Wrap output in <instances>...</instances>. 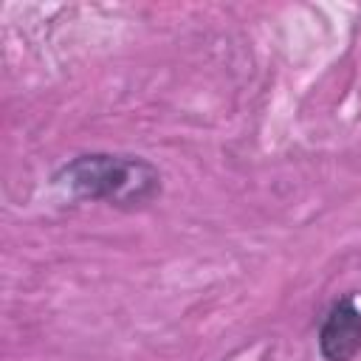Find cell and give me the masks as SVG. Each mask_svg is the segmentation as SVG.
I'll list each match as a JSON object with an SVG mask.
<instances>
[{
    "label": "cell",
    "instance_id": "6da1fadb",
    "mask_svg": "<svg viewBox=\"0 0 361 361\" xmlns=\"http://www.w3.org/2000/svg\"><path fill=\"white\" fill-rule=\"evenodd\" d=\"M51 183L71 200L104 203L121 212L147 209L164 195V175L149 158L107 149H90L68 158L56 166Z\"/></svg>",
    "mask_w": 361,
    "mask_h": 361
},
{
    "label": "cell",
    "instance_id": "7a4b0ae2",
    "mask_svg": "<svg viewBox=\"0 0 361 361\" xmlns=\"http://www.w3.org/2000/svg\"><path fill=\"white\" fill-rule=\"evenodd\" d=\"M322 361H355L361 353V307L353 293L333 299L316 333Z\"/></svg>",
    "mask_w": 361,
    "mask_h": 361
}]
</instances>
